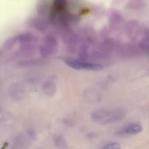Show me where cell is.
I'll use <instances>...</instances> for the list:
<instances>
[{"mask_svg":"<svg viewBox=\"0 0 149 149\" xmlns=\"http://www.w3.org/2000/svg\"><path fill=\"white\" fill-rule=\"evenodd\" d=\"M125 116V111L121 109L111 111L100 110L93 111L91 115V118L96 124L107 125L120 121Z\"/></svg>","mask_w":149,"mask_h":149,"instance_id":"6da1fadb","label":"cell"},{"mask_svg":"<svg viewBox=\"0 0 149 149\" xmlns=\"http://www.w3.org/2000/svg\"><path fill=\"white\" fill-rule=\"evenodd\" d=\"M53 140L55 146L57 149H69L68 143L62 135H55L54 137Z\"/></svg>","mask_w":149,"mask_h":149,"instance_id":"3957f363","label":"cell"},{"mask_svg":"<svg viewBox=\"0 0 149 149\" xmlns=\"http://www.w3.org/2000/svg\"><path fill=\"white\" fill-rule=\"evenodd\" d=\"M27 135L28 137L30 139L32 140H35L37 137V134L35 131L33 129H29L27 131Z\"/></svg>","mask_w":149,"mask_h":149,"instance_id":"5b68a950","label":"cell"},{"mask_svg":"<svg viewBox=\"0 0 149 149\" xmlns=\"http://www.w3.org/2000/svg\"><path fill=\"white\" fill-rule=\"evenodd\" d=\"M142 126L138 124H133L128 125L124 129V133L129 135H134L139 133L142 131Z\"/></svg>","mask_w":149,"mask_h":149,"instance_id":"277c9868","label":"cell"},{"mask_svg":"<svg viewBox=\"0 0 149 149\" xmlns=\"http://www.w3.org/2000/svg\"><path fill=\"white\" fill-rule=\"evenodd\" d=\"M27 137L22 135L17 136L14 139L10 149H27L29 145Z\"/></svg>","mask_w":149,"mask_h":149,"instance_id":"7a4b0ae2","label":"cell"},{"mask_svg":"<svg viewBox=\"0 0 149 149\" xmlns=\"http://www.w3.org/2000/svg\"><path fill=\"white\" fill-rule=\"evenodd\" d=\"M63 123L66 126L72 127L74 126V122L73 120L69 118H65L63 120Z\"/></svg>","mask_w":149,"mask_h":149,"instance_id":"8992f818","label":"cell"}]
</instances>
